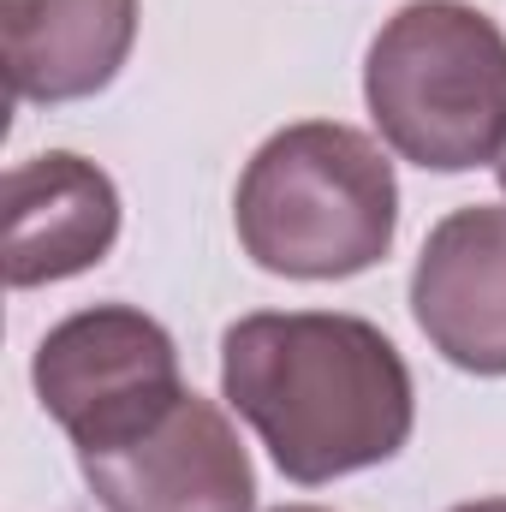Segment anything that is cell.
Here are the masks:
<instances>
[{"label":"cell","instance_id":"obj_11","mask_svg":"<svg viewBox=\"0 0 506 512\" xmlns=\"http://www.w3.org/2000/svg\"><path fill=\"white\" fill-rule=\"evenodd\" d=\"M280 512H328V507H280Z\"/></svg>","mask_w":506,"mask_h":512},{"label":"cell","instance_id":"obj_2","mask_svg":"<svg viewBox=\"0 0 506 512\" xmlns=\"http://www.w3.org/2000/svg\"><path fill=\"white\" fill-rule=\"evenodd\" d=\"M233 227L256 268L286 280H352L393 251L399 179L364 131L298 120L274 131L239 179Z\"/></svg>","mask_w":506,"mask_h":512},{"label":"cell","instance_id":"obj_6","mask_svg":"<svg viewBox=\"0 0 506 512\" xmlns=\"http://www.w3.org/2000/svg\"><path fill=\"white\" fill-rule=\"evenodd\" d=\"M423 340L471 376H506V209L471 203L435 221L411 268Z\"/></svg>","mask_w":506,"mask_h":512},{"label":"cell","instance_id":"obj_4","mask_svg":"<svg viewBox=\"0 0 506 512\" xmlns=\"http://www.w3.org/2000/svg\"><path fill=\"white\" fill-rule=\"evenodd\" d=\"M30 382L42 411L72 435L78 453L137 435L185 393L173 334L131 304H96L48 328Z\"/></svg>","mask_w":506,"mask_h":512},{"label":"cell","instance_id":"obj_10","mask_svg":"<svg viewBox=\"0 0 506 512\" xmlns=\"http://www.w3.org/2000/svg\"><path fill=\"white\" fill-rule=\"evenodd\" d=\"M495 173H501V191H506V149H501V161H495Z\"/></svg>","mask_w":506,"mask_h":512},{"label":"cell","instance_id":"obj_8","mask_svg":"<svg viewBox=\"0 0 506 512\" xmlns=\"http://www.w3.org/2000/svg\"><path fill=\"white\" fill-rule=\"evenodd\" d=\"M0 42L18 102H84L120 78L137 0H0Z\"/></svg>","mask_w":506,"mask_h":512},{"label":"cell","instance_id":"obj_7","mask_svg":"<svg viewBox=\"0 0 506 512\" xmlns=\"http://www.w3.org/2000/svg\"><path fill=\"white\" fill-rule=\"evenodd\" d=\"M114 239L120 191L96 161L48 149L6 173V280L18 292L96 268L114 251Z\"/></svg>","mask_w":506,"mask_h":512},{"label":"cell","instance_id":"obj_1","mask_svg":"<svg viewBox=\"0 0 506 512\" xmlns=\"http://www.w3.org/2000/svg\"><path fill=\"white\" fill-rule=\"evenodd\" d=\"M221 393L298 489L387 465L417 423L399 346L340 310L239 316L221 334Z\"/></svg>","mask_w":506,"mask_h":512},{"label":"cell","instance_id":"obj_5","mask_svg":"<svg viewBox=\"0 0 506 512\" xmlns=\"http://www.w3.org/2000/svg\"><path fill=\"white\" fill-rule=\"evenodd\" d=\"M78 471L102 512H256V471L239 429L191 387L137 435L78 453Z\"/></svg>","mask_w":506,"mask_h":512},{"label":"cell","instance_id":"obj_9","mask_svg":"<svg viewBox=\"0 0 506 512\" xmlns=\"http://www.w3.org/2000/svg\"><path fill=\"white\" fill-rule=\"evenodd\" d=\"M453 512H506V501H471V507H453Z\"/></svg>","mask_w":506,"mask_h":512},{"label":"cell","instance_id":"obj_3","mask_svg":"<svg viewBox=\"0 0 506 512\" xmlns=\"http://www.w3.org/2000/svg\"><path fill=\"white\" fill-rule=\"evenodd\" d=\"M364 102L381 143L423 173H471L506 149V30L465 0H411L370 42Z\"/></svg>","mask_w":506,"mask_h":512}]
</instances>
